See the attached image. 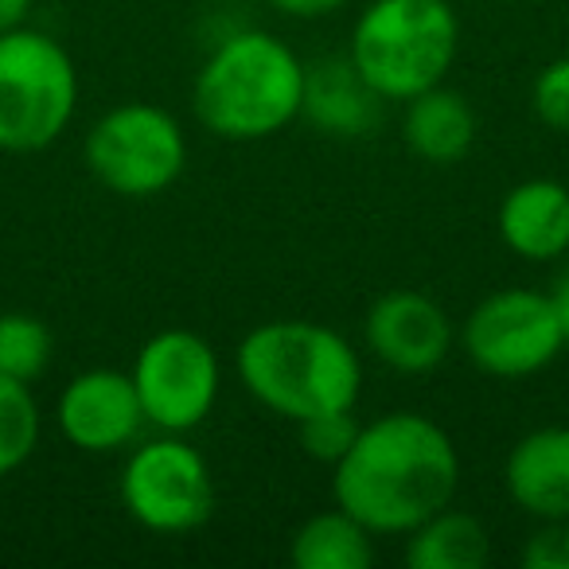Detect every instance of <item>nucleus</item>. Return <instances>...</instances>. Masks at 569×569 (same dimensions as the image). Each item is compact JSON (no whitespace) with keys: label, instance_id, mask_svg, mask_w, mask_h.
<instances>
[{"label":"nucleus","instance_id":"obj_2","mask_svg":"<svg viewBox=\"0 0 569 569\" xmlns=\"http://www.w3.org/2000/svg\"><path fill=\"white\" fill-rule=\"evenodd\" d=\"M246 395L284 421L356 410L363 390L359 351L336 328L312 320H266L234 351Z\"/></svg>","mask_w":569,"mask_h":569},{"label":"nucleus","instance_id":"obj_22","mask_svg":"<svg viewBox=\"0 0 569 569\" xmlns=\"http://www.w3.org/2000/svg\"><path fill=\"white\" fill-rule=\"evenodd\" d=\"M527 569H569V519H550L522 542Z\"/></svg>","mask_w":569,"mask_h":569},{"label":"nucleus","instance_id":"obj_12","mask_svg":"<svg viewBox=\"0 0 569 569\" xmlns=\"http://www.w3.org/2000/svg\"><path fill=\"white\" fill-rule=\"evenodd\" d=\"M387 98L359 74L348 56H328L305 67L301 118L336 141H359L382 126Z\"/></svg>","mask_w":569,"mask_h":569},{"label":"nucleus","instance_id":"obj_17","mask_svg":"<svg viewBox=\"0 0 569 569\" xmlns=\"http://www.w3.org/2000/svg\"><path fill=\"white\" fill-rule=\"evenodd\" d=\"M289 558L297 569H367L375 561V530L343 507L317 511L297 527Z\"/></svg>","mask_w":569,"mask_h":569},{"label":"nucleus","instance_id":"obj_1","mask_svg":"<svg viewBox=\"0 0 569 569\" xmlns=\"http://www.w3.org/2000/svg\"><path fill=\"white\" fill-rule=\"evenodd\" d=\"M460 457L433 418L390 410L359 426L351 449L332 465V499L367 530L410 535L418 522L452 503Z\"/></svg>","mask_w":569,"mask_h":569},{"label":"nucleus","instance_id":"obj_6","mask_svg":"<svg viewBox=\"0 0 569 569\" xmlns=\"http://www.w3.org/2000/svg\"><path fill=\"white\" fill-rule=\"evenodd\" d=\"M87 172L121 199H152L168 191L188 164V137L168 110L152 102H121L90 126L82 141Z\"/></svg>","mask_w":569,"mask_h":569},{"label":"nucleus","instance_id":"obj_19","mask_svg":"<svg viewBox=\"0 0 569 569\" xmlns=\"http://www.w3.org/2000/svg\"><path fill=\"white\" fill-rule=\"evenodd\" d=\"M56 356V336L36 312H0V375L32 387Z\"/></svg>","mask_w":569,"mask_h":569},{"label":"nucleus","instance_id":"obj_3","mask_svg":"<svg viewBox=\"0 0 569 569\" xmlns=\"http://www.w3.org/2000/svg\"><path fill=\"white\" fill-rule=\"evenodd\" d=\"M305 63L273 32H234L191 82L196 121L219 141H266L301 118Z\"/></svg>","mask_w":569,"mask_h":569},{"label":"nucleus","instance_id":"obj_23","mask_svg":"<svg viewBox=\"0 0 569 569\" xmlns=\"http://www.w3.org/2000/svg\"><path fill=\"white\" fill-rule=\"evenodd\" d=\"M281 17H293V20H320V17H332L340 12L348 0H269Z\"/></svg>","mask_w":569,"mask_h":569},{"label":"nucleus","instance_id":"obj_4","mask_svg":"<svg viewBox=\"0 0 569 569\" xmlns=\"http://www.w3.org/2000/svg\"><path fill=\"white\" fill-rule=\"evenodd\" d=\"M460 20L449 0H371L351 28L348 59L387 102H410L449 74Z\"/></svg>","mask_w":569,"mask_h":569},{"label":"nucleus","instance_id":"obj_16","mask_svg":"<svg viewBox=\"0 0 569 569\" xmlns=\"http://www.w3.org/2000/svg\"><path fill=\"white\" fill-rule=\"evenodd\" d=\"M491 558V538L476 515L441 507L406 535L410 569H483Z\"/></svg>","mask_w":569,"mask_h":569},{"label":"nucleus","instance_id":"obj_7","mask_svg":"<svg viewBox=\"0 0 569 569\" xmlns=\"http://www.w3.org/2000/svg\"><path fill=\"white\" fill-rule=\"evenodd\" d=\"M121 507L152 535H188L214 511V476L180 433L141 441L121 468Z\"/></svg>","mask_w":569,"mask_h":569},{"label":"nucleus","instance_id":"obj_20","mask_svg":"<svg viewBox=\"0 0 569 569\" xmlns=\"http://www.w3.org/2000/svg\"><path fill=\"white\" fill-rule=\"evenodd\" d=\"M359 433V421L351 418V410H332V413H317V418L297 421V437H301V449L309 452L320 465H336L343 452L351 449Z\"/></svg>","mask_w":569,"mask_h":569},{"label":"nucleus","instance_id":"obj_11","mask_svg":"<svg viewBox=\"0 0 569 569\" xmlns=\"http://www.w3.org/2000/svg\"><path fill=\"white\" fill-rule=\"evenodd\" d=\"M363 340L379 363L398 375H429L449 359L457 340L452 320L433 297L418 289H390L367 309Z\"/></svg>","mask_w":569,"mask_h":569},{"label":"nucleus","instance_id":"obj_21","mask_svg":"<svg viewBox=\"0 0 569 569\" xmlns=\"http://www.w3.org/2000/svg\"><path fill=\"white\" fill-rule=\"evenodd\" d=\"M530 110L553 133H569V56L546 63L530 82Z\"/></svg>","mask_w":569,"mask_h":569},{"label":"nucleus","instance_id":"obj_8","mask_svg":"<svg viewBox=\"0 0 569 569\" xmlns=\"http://www.w3.org/2000/svg\"><path fill=\"white\" fill-rule=\"evenodd\" d=\"M460 348L476 371L491 379H530L566 351L550 293L496 289L460 325Z\"/></svg>","mask_w":569,"mask_h":569},{"label":"nucleus","instance_id":"obj_18","mask_svg":"<svg viewBox=\"0 0 569 569\" xmlns=\"http://www.w3.org/2000/svg\"><path fill=\"white\" fill-rule=\"evenodd\" d=\"M40 429L43 413L32 387L0 375V480L20 472L32 460L36 445H40Z\"/></svg>","mask_w":569,"mask_h":569},{"label":"nucleus","instance_id":"obj_9","mask_svg":"<svg viewBox=\"0 0 569 569\" xmlns=\"http://www.w3.org/2000/svg\"><path fill=\"white\" fill-rule=\"evenodd\" d=\"M129 375H133L144 421L160 433H188L203 426L219 402V356L191 328H164L149 336Z\"/></svg>","mask_w":569,"mask_h":569},{"label":"nucleus","instance_id":"obj_24","mask_svg":"<svg viewBox=\"0 0 569 569\" xmlns=\"http://www.w3.org/2000/svg\"><path fill=\"white\" fill-rule=\"evenodd\" d=\"M550 301H553V312H558V325H561V332H566V348H569V266L561 269L558 281H553Z\"/></svg>","mask_w":569,"mask_h":569},{"label":"nucleus","instance_id":"obj_15","mask_svg":"<svg viewBox=\"0 0 569 569\" xmlns=\"http://www.w3.org/2000/svg\"><path fill=\"white\" fill-rule=\"evenodd\" d=\"M476 110L460 90L437 87L421 90L406 102L402 113V141L413 157H421L426 164H457L472 152L476 144Z\"/></svg>","mask_w":569,"mask_h":569},{"label":"nucleus","instance_id":"obj_25","mask_svg":"<svg viewBox=\"0 0 569 569\" xmlns=\"http://www.w3.org/2000/svg\"><path fill=\"white\" fill-rule=\"evenodd\" d=\"M32 12V0H0V32L20 28Z\"/></svg>","mask_w":569,"mask_h":569},{"label":"nucleus","instance_id":"obj_10","mask_svg":"<svg viewBox=\"0 0 569 569\" xmlns=\"http://www.w3.org/2000/svg\"><path fill=\"white\" fill-rule=\"evenodd\" d=\"M56 426L79 452L106 457L141 441L149 421H144L133 375L118 367H90L63 387L56 402Z\"/></svg>","mask_w":569,"mask_h":569},{"label":"nucleus","instance_id":"obj_5","mask_svg":"<svg viewBox=\"0 0 569 569\" xmlns=\"http://www.w3.org/2000/svg\"><path fill=\"white\" fill-rule=\"evenodd\" d=\"M79 110V71L59 40L36 28L0 32V152H43Z\"/></svg>","mask_w":569,"mask_h":569},{"label":"nucleus","instance_id":"obj_14","mask_svg":"<svg viewBox=\"0 0 569 569\" xmlns=\"http://www.w3.org/2000/svg\"><path fill=\"white\" fill-rule=\"evenodd\" d=\"M499 238L522 261H558L569 253V183L535 180L515 183L499 203Z\"/></svg>","mask_w":569,"mask_h":569},{"label":"nucleus","instance_id":"obj_13","mask_svg":"<svg viewBox=\"0 0 569 569\" xmlns=\"http://www.w3.org/2000/svg\"><path fill=\"white\" fill-rule=\"evenodd\" d=\"M507 496L530 519H569V426L522 433L503 460Z\"/></svg>","mask_w":569,"mask_h":569}]
</instances>
